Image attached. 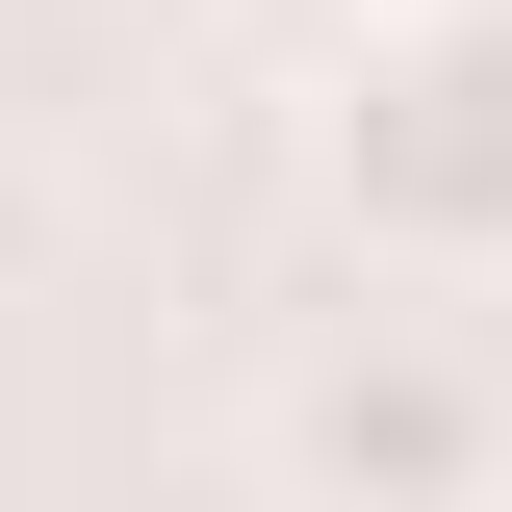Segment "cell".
<instances>
[{
	"label": "cell",
	"mask_w": 512,
	"mask_h": 512,
	"mask_svg": "<svg viewBox=\"0 0 512 512\" xmlns=\"http://www.w3.org/2000/svg\"><path fill=\"white\" fill-rule=\"evenodd\" d=\"M333 231L384 282H512V0H384L333 77Z\"/></svg>",
	"instance_id": "cell-1"
},
{
	"label": "cell",
	"mask_w": 512,
	"mask_h": 512,
	"mask_svg": "<svg viewBox=\"0 0 512 512\" xmlns=\"http://www.w3.org/2000/svg\"><path fill=\"white\" fill-rule=\"evenodd\" d=\"M256 461L333 487V512H461V487H512V384L461 333H308L282 410H256Z\"/></svg>",
	"instance_id": "cell-2"
}]
</instances>
